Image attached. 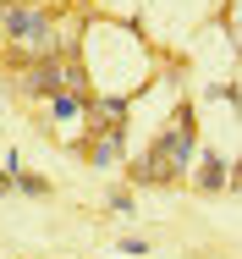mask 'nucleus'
Returning a JSON list of instances; mask_svg holds the SVG:
<instances>
[{"label":"nucleus","instance_id":"nucleus-3","mask_svg":"<svg viewBox=\"0 0 242 259\" xmlns=\"http://www.w3.org/2000/svg\"><path fill=\"white\" fill-rule=\"evenodd\" d=\"M88 105H94V94H72V89H61V94H50V100H44V116L55 121V127H77V121H88Z\"/></svg>","mask_w":242,"mask_h":259},{"label":"nucleus","instance_id":"nucleus-6","mask_svg":"<svg viewBox=\"0 0 242 259\" xmlns=\"http://www.w3.org/2000/svg\"><path fill=\"white\" fill-rule=\"evenodd\" d=\"M132 204H138L132 188H116V193H110V209H116V215H132Z\"/></svg>","mask_w":242,"mask_h":259},{"label":"nucleus","instance_id":"nucleus-2","mask_svg":"<svg viewBox=\"0 0 242 259\" xmlns=\"http://www.w3.org/2000/svg\"><path fill=\"white\" fill-rule=\"evenodd\" d=\"M77 155L88 160V165H116V160L127 155V121L121 127H94V138H83Z\"/></svg>","mask_w":242,"mask_h":259},{"label":"nucleus","instance_id":"nucleus-7","mask_svg":"<svg viewBox=\"0 0 242 259\" xmlns=\"http://www.w3.org/2000/svg\"><path fill=\"white\" fill-rule=\"evenodd\" d=\"M121 254L127 259H149V243L143 237H121Z\"/></svg>","mask_w":242,"mask_h":259},{"label":"nucleus","instance_id":"nucleus-5","mask_svg":"<svg viewBox=\"0 0 242 259\" xmlns=\"http://www.w3.org/2000/svg\"><path fill=\"white\" fill-rule=\"evenodd\" d=\"M17 193H33V199H50V177H33V171H17Z\"/></svg>","mask_w":242,"mask_h":259},{"label":"nucleus","instance_id":"nucleus-1","mask_svg":"<svg viewBox=\"0 0 242 259\" xmlns=\"http://www.w3.org/2000/svg\"><path fill=\"white\" fill-rule=\"evenodd\" d=\"M149 149L165 160V165H171V177L182 182V177L193 171L198 149H204V138H198V110H193V105H176V110H171V121L154 133V144H149Z\"/></svg>","mask_w":242,"mask_h":259},{"label":"nucleus","instance_id":"nucleus-4","mask_svg":"<svg viewBox=\"0 0 242 259\" xmlns=\"http://www.w3.org/2000/svg\"><path fill=\"white\" fill-rule=\"evenodd\" d=\"M187 177H193L204 193H220V188L231 182V165L215 155V149H198V160H193V171H187Z\"/></svg>","mask_w":242,"mask_h":259},{"label":"nucleus","instance_id":"nucleus-8","mask_svg":"<svg viewBox=\"0 0 242 259\" xmlns=\"http://www.w3.org/2000/svg\"><path fill=\"white\" fill-rule=\"evenodd\" d=\"M0 193H17V171H6V165H0Z\"/></svg>","mask_w":242,"mask_h":259},{"label":"nucleus","instance_id":"nucleus-9","mask_svg":"<svg viewBox=\"0 0 242 259\" xmlns=\"http://www.w3.org/2000/svg\"><path fill=\"white\" fill-rule=\"evenodd\" d=\"M72 6H77V0H72Z\"/></svg>","mask_w":242,"mask_h":259}]
</instances>
